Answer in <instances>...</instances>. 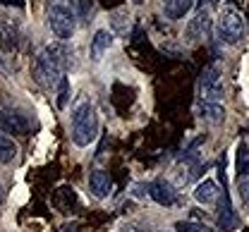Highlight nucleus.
<instances>
[{
	"label": "nucleus",
	"instance_id": "f257e3e1",
	"mask_svg": "<svg viewBox=\"0 0 249 232\" xmlns=\"http://www.w3.org/2000/svg\"><path fill=\"white\" fill-rule=\"evenodd\" d=\"M70 58H72V50L62 41L46 46L34 58V63H31V77H34V82L41 84V86H55L65 77V72H67Z\"/></svg>",
	"mask_w": 249,
	"mask_h": 232
},
{
	"label": "nucleus",
	"instance_id": "f03ea898",
	"mask_svg": "<svg viewBox=\"0 0 249 232\" xmlns=\"http://www.w3.org/2000/svg\"><path fill=\"white\" fill-rule=\"evenodd\" d=\"M79 0H46V22L60 41H67L79 19Z\"/></svg>",
	"mask_w": 249,
	"mask_h": 232
},
{
	"label": "nucleus",
	"instance_id": "7ed1b4c3",
	"mask_svg": "<svg viewBox=\"0 0 249 232\" xmlns=\"http://www.w3.org/2000/svg\"><path fill=\"white\" fill-rule=\"evenodd\" d=\"M98 136V117L89 100H79L72 110V141L77 146H89Z\"/></svg>",
	"mask_w": 249,
	"mask_h": 232
},
{
	"label": "nucleus",
	"instance_id": "20e7f679",
	"mask_svg": "<svg viewBox=\"0 0 249 232\" xmlns=\"http://www.w3.org/2000/svg\"><path fill=\"white\" fill-rule=\"evenodd\" d=\"M216 36L218 41H223L228 46H235L245 38V19L240 17L237 10H232V7L220 10L216 22Z\"/></svg>",
	"mask_w": 249,
	"mask_h": 232
},
{
	"label": "nucleus",
	"instance_id": "39448f33",
	"mask_svg": "<svg viewBox=\"0 0 249 232\" xmlns=\"http://www.w3.org/2000/svg\"><path fill=\"white\" fill-rule=\"evenodd\" d=\"M220 99H223V69L213 63L204 67V72L199 74V100L220 103Z\"/></svg>",
	"mask_w": 249,
	"mask_h": 232
},
{
	"label": "nucleus",
	"instance_id": "423d86ee",
	"mask_svg": "<svg viewBox=\"0 0 249 232\" xmlns=\"http://www.w3.org/2000/svg\"><path fill=\"white\" fill-rule=\"evenodd\" d=\"M209 32H211V10L199 7L196 15L189 19V24H187V29H185L187 41H189V43H196V41L206 38Z\"/></svg>",
	"mask_w": 249,
	"mask_h": 232
},
{
	"label": "nucleus",
	"instance_id": "0eeeda50",
	"mask_svg": "<svg viewBox=\"0 0 249 232\" xmlns=\"http://www.w3.org/2000/svg\"><path fill=\"white\" fill-rule=\"evenodd\" d=\"M146 194H149L156 203H160V206H178V203H180V192H178L170 182H165V180L149 182V184H146Z\"/></svg>",
	"mask_w": 249,
	"mask_h": 232
},
{
	"label": "nucleus",
	"instance_id": "6e6552de",
	"mask_svg": "<svg viewBox=\"0 0 249 232\" xmlns=\"http://www.w3.org/2000/svg\"><path fill=\"white\" fill-rule=\"evenodd\" d=\"M0 130L5 134H24L29 130V117L17 110H0Z\"/></svg>",
	"mask_w": 249,
	"mask_h": 232
},
{
	"label": "nucleus",
	"instance_id": "1a4fd4ad",
	"mask_svg": "<svg viewBox=\"0 0 249 232\" xmlns=\"http://www.w3.org/2000/svg\"><path fill=\"white\" fill-rule=\"evenodd\" d=\"M220 194H223V192H220V187H218L213 180H204V182H199L196 189H194V199L199 201V203H204V206L218 203Z\"/></svg>",
	"mask_w": 249,
	"mask_h": 232
},
{
	"label": "nucleus",
	"instance_id": "9d476101",
	"mask_svg": "<svg viewBox=\"0 0 249 232\" xmlns=\"http://www.w3.org/2000/svg\"><path fill=\"white\" fill-rule=\"evenodd\" d=\"M218 206H220V213H218V228L225 232H230L235 225H237V215H235V208L230 203V197L223 192L220 199H218Z\"/></svg>",
	"mask_w": 249,
	"mask_h": 232
},
{
	"label": "nucleus",
	"instance_id": "9b49d317",
	"mask_svg": "<svg viewBox=\"0 0 249 232\" xmlns=\"http://www.w3.org/2000/svg\"><path fill=\"white\" fill-rule=\"evenodd\" d=\"M196 115H199L204 122H209V125H220V122L225 120L223 105H220V103H209V100H199Z\"/></svg>",
	"mask_w": 249,
	"mask_h": 232
},
{
	"label": "nucleus",
	"instance_id": "f8f14e48",
	"mask_svg": "<svg viewBox=\"0 0 249 232\" xmlns=\"http://www.w3.org/2000/svg\"><path fill=\"white\" fill-rule=\"evenodd\" d=\"M89 187H91L93 197H98V199L108 197V194H110V187H113L110 175H108L106 170H93L91 177H89Z\"/></svg>",
	"mask_w": 249,
	"mask_h": 232
},
{
	"label": "nucleus",
	"instance_id": "ddd939ff",
	"mask_svg": "<svg viewBox=\"0 0 249 232\" xmlns=\"http://www.w3.org/2000/svg\"><path fill=\"white\" fill-rule=\"evenodd\" d=\"M110 43H113V33L106 32V29L96 32V36H93V41H91V58L93 60H101L103 53H108Z\"/></svg>",
	"mask_w": 249,
	"mask_h": 232
},
{
	"label": "nucleus",
	"instance_id": "4468645a",
	"mask_svg": "<svg viewBox=\"0 0 249 232\" xmlns=\"http://www.w3.org/2000/svg\"><path fill=\"white\" fill-rule=\"evenodd\" d=\"M194 2L196 0H163V7H165V15L170 19H180L194 7Z\"/></svg>",
	"mask_w": 249,
	"mask_h": 232
},
{
	"label": "nucleus",
	"instance_id": "2eb2a0df",
	"mask_svg": "<svg viewBox=\"0 0 249 232\" xmlns=\"http://www.w3.org/2000/svg\"><path fill=\"white\" fill-rule=\"evenodd\" d=\"M196 177H199V166H196L194 161H189V158H187L185 163H180V167H178L175 182H178L180 187H185V184H189V182H194Z\"/></svg>",
	"mask_w": 249,
	"mask_h": 232
},
{
	"label": "nucleus",
	"instance_id": "dca6fc26",
	"mask_svg": "<svg viewBox=\"0 0 249 232\" xmlns=\"http://www.w3.org/2000/svg\"><path fill=\"white\" fill-rule=\"evenodd\" d=\"M235 170L242 177H249V146L247 144H240L237 146V158H235Z\"/></svg>",
	"mask_w": 249,
	"mask_h": 232
},
{
	"label": "nucleus",
	"instance_id": "f3484780",
	"mask_svg": "<svg viewBox=\"0 0 249 232\" xmlns=\"http://www.w3.org/2000/svg\"><path fill=\"white\" fill-rule=\"evenodd\" d=\"M15 156H17V146L12 144V139L0 134V163H12Z\"/></svg>",
	"mask_w": 249,
	"mask_h": 232
},
{
	"label": "nucleus",
	"instance_id": "a211bd4d",
	"mask_svg": "<svg viewBox=\"0 0 249 232\" xmlns=\"http://www.w3.org/2000/svg\"><path fill=\"white\" fill-rule=\"evenodd\" d=\"M175 232H216L213 228L204 225V223H194V220H180L175 223Z\"/></svg>",
	"mask_w": 249,
	"mask_h": 232
},
{
	"label": "nucleus",
	"instance_id": "6ab92c4d",
	"mask_svg": "<svg viewBox=\"0 0 249 232\" xmlns=\"http://www.w3.org/2000/svg\"><path fill=\"white\" fill-rule=\"evenodd\" d=\"M58 86H60V94H58V105L65 108L67 105V99H70V79L67 77H62L60 82H58Z\"/></svg>",
	"mask_w": 249,
	"mask_h": 232
},
{
	"label": "nucleus",
	"instance_id": "aec40b11",
	"mask_svg": "<svg viewBox=\"0 0 249 232\" xmlns=\"http://www.w3.org/2000/svg\"><path fill=\"white\" fill-rule=\"evenodd\" d=\"M240 197L245 203H249V177H242L240 180Z\"/></svg>",
	"mask_w": 249,
	"mask_h": 232
},
{
	"label": "nucleus",
	"instance_id": "412c9836",
	"mask_svg": "<svg viewBox=\"0 0 249 232\" xmlns=\"http://www.w3.org/2000/svg\"><path fill=\"white\" fill-rule=\"evenodd\" d=\"M220 0H199V7H206V10H211V7H216Z\"/></svg>",
	"mask_w": 249,
	"mask_h": 232
},
{
	"label": "nucleus",
	"instance_id": "4be33fe9",
	"mask_svg": "<svg viewBox=\"0 0 249 232\" xmlns=\"http://www.w3.org/2000/svg\"><path fill=\"white\" fill-rule=\"evenodd\" d=\"M144 225H124L123 232H146V230H142Z\"/></svg>",
	"mask_w": 249,
	"mask_h": 232
},
{
	"label": "nucleus",
	"instance_id": "5701e85b",
	"mask_svg": "<svg viewBox=\"0 0 249 232\" xmlns=\"http://www.w3.org/2000/svg\"><path fill=\"white\" fill-rule=\"evenodd\" d=\"M62 232H79V225H77V223H67V225L62 228Z\"/></svg>",
	"mask_w": 249,
	"mask_h": 232
},
{
	"label": "nucleus",
	"instance_id": "b1692460",
	"mask_svg": "<svg viewBox=\"0 0 249 232\" xmlns=\"http://www.w3.org/2000/svg\"><path fill=\"white\" fill-rule=\"evenodd\" d=\"M0 2H2V5H17V7H22V5H24L22 0H0Z\"/></svg>",
	"mask_w": 249,
	"mask_h": 232
},
{
	"label": "nucleus",
	"instance_id": "393cba45",
	"mask_svg": "<svg viewBox=\"0 0 249 232\" xmlns=\"http://www.w3.org/2000/svg\"><path fill=\"white\" fill-rule=\"evenodd\" d=\"M2 201H5V187L0 184V206H2Z\"/></svg>",
	"mask_w": 249,
	"mask_h": 232
}]
</instances>
